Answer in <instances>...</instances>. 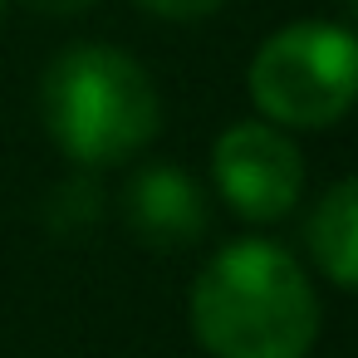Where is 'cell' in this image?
Instances as JSON below:
<instances>
[{
  "instance_id": "6da1fadb",
  "label": "cell",
  "mask_w": 358,
  "mask_h": 358,
  "mask_svg": "<svg viewBox=\"0 0 358 358\" xmlns=\"http://www.w3.org/2000/svg\"><path fill=\"white\" fill-rule=\"evenodd\" d=\"M187 319L211 358H309L319 343V294L265 236H241L196 270Z\"/></svg>"
},
{
  "instance_id": "7a4b0ae2",
  "label": "cell",
  "mask_w": 358,
  "mask_h": 358,
  "mask_svg": "<svg viewBox=\"0 0 358 358\" xmlns=\"http://www.w3.org/2000/svg\"><path fill=\"white\" fill-rule=\"evenodd\" d=\"M40 123L50 143L89 172L133 162L162 128V94L143 59L84 40L59 50L40 79Z\"/></svg>"
},
{
  "instance_id": "3957f363",
  "label": "cell",
  "mask_w": 358,
  "mask_h": 358,
  "mask_svg": "<svg viewBox=\"0 0 358 358\" xmlns=\"http://www.w3.org/2000/svg\"><path fill=\"white\" fill-rule=\"evenodd\" d=\"M250 103L285 133L334 128L358 108V30L338 20H289L260 40L245 69Z\"/></svg>"
},
{
  "instance_id": "277c9868",
  "label": "cell",
  "mask_w": 358,
  "mask_h": 358,
  "mask_svg": "<svg viewBox=\"0 0 358 358\" xmlns=\"http://www.w3.org/2000/svg\"><path fill=\"white\" fill-rule=\"evenodd\" d=\"M211 187L241 221L275 226L299 206L304 192L299 143L265 118H241L211 143Z\"/></svg>"
},
{
  "instance_id": "5b68a950",
  "label": "cell",
  "mask_w": 358,
  "mask_h": 358,
  "mask_svg": "<svg viewBox=\"0 0 358 358\" xmlns=\"http://www.w3.org/2000/svg\"><path fill=\"white\" fill-rule=\"evenodd\" d=\"M118 211H123V226L148 250H162V255L196 245L211 226L206 187L177 162H148V167L128 172V182L118 192Z\"/></svg>"
},
{
  "instance_id": "8992f818",
  "label": "cell",
  "mask_w": 358,
  "mask_h": 358,
  "mask_svg": "<svg viewBox=\"0 0 358 358\" xmlns=\"http://www.w3.org/2000/svg\"><path fill=\"white\" fill-rule=\"evenodd\" d=\"M304 245H309L314 270H319L329 285L358 294V172H353V177H338V182L309 206Z\"/></svg>"
},
{
  "instance_id": "52a82bcc",
  "label": "cell",
  "mask_w": 358,
  "mask_h": 358,
  "mask_svg": "<svg viewBox=\"0 0 358 358\" xmlns=\"http://www.w3.org/2000/svg\"><path fill=\"white\" fill-rule=\"evenodd\" d=\"M103 211H108V192H103L99 172H89V167H74L45 196V226L59 231V236H79L89 226H99Z\"/></svg>"
},
{
  "instance_id": "ba28073f",
  "label": "cell",
  "mask_w": 358,
  "mask_h": 358,
  "mask_svg": "<svg viewBox=\"0 0 358 358\" xmlns=\"http://www.w3.org/2000/svg\"><path fill=\"white\" fill-rule=\"evenodd\" d=\"M138 6H143L152 20H167V25H196V20L216 15L226 0H138Z\"/></svg>"
},
{
  "instance_id": "9c48e42d",
  "label": "cell",
  "mask_w": 358,
  "mask_h": 358,
  "mask_svg": "<svg viewBox=\"0 0 358 358\" xmlns=\"http://www.w3.org/2000/svg\"><path fill=\"white\" fill-rule=\"evenodd\" d=\"M30 10H40V15H59V20H74V15H89L99 0H25Z\"/></svg>"
},
{
  "instance_id": "30bf717a",
  "label": "cell",
  "mask_w": 358,
  "mask_h": 358,
  "mask_svg": "<svg viewBox=\"0 0 358 358\" xmlns=\"http://www.w3.org/2000/svg\"><path fill=\"white\" fill-rule=\"evenodd\" d=\"M353 30H358V0H353Z\"/></svg>"
},
{
  "instance_id": "8fae6325",
  "label": "cell",
  "mask_w": 358,
  "mask_h": 358,
  "mask_svg": "<svg viewBox=\"0 0 358 358\" xmlns=\"http://www.w3.org/2000/svg\"><path fill=\"white\" fill-rule=\"evenodd\" d=\"M6 6H10V0H0V15H6Z\"/></svg>"
}]
</instances>
